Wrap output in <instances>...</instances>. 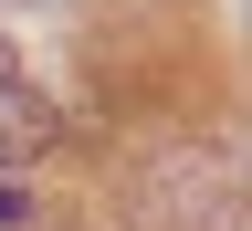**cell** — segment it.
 <instances>
[{"instance_id":"3957f363","label":"cell","mask_w":252,"mask_h":231,"mask_svg":"<svg viewBox=\"0 0 252 231\" xmlns=\"http://www.w3.org/2000/svg\"><path fill=\"white\" fill-rule=\"evenodd\" d=\"M21 221H32V200H21L11 179H0V231H21Z\"/></svg>"},{"instance_id":"7a4b0ae2","label":"cell","mask_w":252,"mask_h":231,"mask_svg":"<svg viewBox=\"0 0 252 231\" xmlns=\"http://www.w3.org/2000/svg\"><path fill=\"white\" fill-rule=\"evenodd\" d=\"M53 126H63V116H53V95L21 74V53H11V42H0V168L42 158V147H53Z\"/></svg>"},{"instance_id":"6da1fadb","label":"cell","mask_w":252,"mask_h":231,"mask_svg":"<svg viewBox=\"0 0 252 231\" xmlns=\"http://www.w3.org/2000/svg\"><path fill=\"white\" fill-rule=\"evenodd\" d=\"M220 210H231V158L220 147H179L168 168L137 179V221L147 231H220Z\"/></svg>"}]
</instances>
